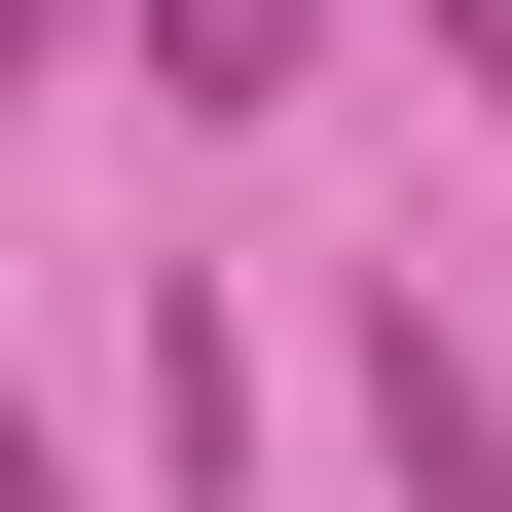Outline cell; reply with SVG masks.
<instances>
[{
  "mask_svg": "<svg viewBox=\"0 0 512 512\" xmlns=\"http://www.w3.org/2000/svg\"><path fill=\"white\" fill-rule=\"evenodd\" d=\"M366 476H403V512H512V366L439 330V293H403V330H366Z\"/></svg>",
  "mask_w": 512,
  "mask_h": 512,
  "instance_id": "cell-1",
  "label": "cell"
},
{
  "mask_svg": "<svg viewBox=\"0 0 512 512\" xmlns=\"http://www.w3.org/2000/svg\"><path fill=\"white\" fill-rule=\"evenodd\" d=\"M147 74L183 110H293V0H147Z\"/></svg>",
  "mask_w": 512,
  "mask_h": 512,
  "instance_id": "cell-2",
  "label": "cell"
},
{
  "mask_svg": "<svg viewBox=\"0 0 512 512\" xmlns=\"http://www.w3.org/2000/svg\"><path fill=\"white\" fill-rule=\"evenodd\" d=\"M0 512H110V476H74V439H37V403H0Z\"/></svg>",
  "mask_w": 512,
  "mask_h": 512,
  "instance_id": "cell-3",
  "label": "cell"
},
{
  "mask_svg": "<svg viewBox=\"0 0 512 512\" xmlns=\"http://www.w3.org/2000/svg\"><path fill=\"white\" fill-rule=\"evenodd\" d=\"M439 74H512V0H439Z\"/></svg>",
  "mask_w": 512,
  "mask_h": 512,
  "instance_id": "cell-4",
  "label": "cell"
},
{
  "mask_svg": "<svg viewBox=\"0 0 512 512\" xmlns=\"http://www.w3.org/2000/svg\"><path fill=\"white\" fill-rule=\"evenodd\" d=\"M476 366H512V330H476Z\"/></svg>",
  "mask_w": 512,
  "mask_h": 512,
  "instance_id": "cell-5",
  "label": "cell"
}]
</instances>
